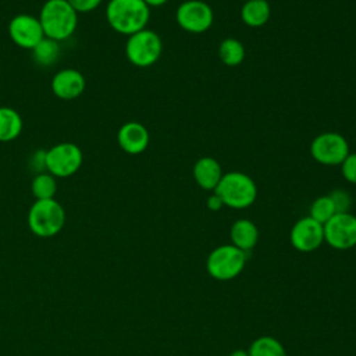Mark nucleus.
<instances>
[{"instance_id":"obj_1","label":"nucleus","mask_w":356,"mask_h":356,"mask_svg":"<svg viewBox=\"0 0 356 356\" xmlns=\"http://www.w3.org/2000/svg\"><path fill=\"white\" fill-rule=\"evenodd\" d=\"M150 7L143 0H110L106 7L108 25L121 35H132L146 28Z\"/></svg>"},{"instance_id":"obj_2","label":"nucleus","mask_w":356,"mask_h":356,"mask_svg":"<svg viewBox=\"0 0 356 356\" xmlns=\"http://www.w3.org/2000/svg\"><path fill=\"white\" fill-rule=\"evenodd\" d=\"M39 22L44 38L61 42L75 32L78 13L67 0H47L40 8Z\"/></svg>"},{"instance_id":"obj_3","label":"nucleus","mask_w":356,"mask_h":356,"mask_svg":"<svg viewBox=\"0 0 356 356\" xmlns=\"http://www.w3.org/2000/svg\"><path fill=\"white\" fill-rule=\"evenodd\" d=\"M213 192L221 197L224 206L231 209H246L256 200L257 186L248 174L229 171L222 174Z\"/></svg>"},{"instance_id":"obj_4","label":"nucleus","mask_w":356,"mask_h":356,"mask_svg":"<svg viewBox=\"0 0 356 356\" xmlns=\"http://www.w3.org/2000/svg\"><path fill=\"white\" fill-rule=\"evenodd\" d=\"M64 222L65 211L56 199L36 200L28 211V227L40 238L54 236L61 231Z\"/></svg>"},{"instance_id":"obj_5","label":"nucleus","mask_w":356,"mask_h":356,"mask_svg":"<svg viewBox=\"0 0 356 356\" xmlns=\"http://www.w3.org/2000/svg\"><path fill=\"white\" fill-rule=\"evenodd\" d=\"M163 51L161 38L152 29H142L128 36L125 56L131 64L146 68L156 64Z\"/></svg>"},{"instance_id":"obj_6","label":"nucleus","mask_w":356,"mask_h":356,"mask_svg":"<svg viewBox=\"0 0 356 356\" xmlns=\"http://www.w3.org/2000/svg\"><path fill=\"white\" fill-rule=\"evenodd\" d=\"M246 254L248 252L234 245H221L209 254L206 261L207 273L218 281L232 280L243 270Z\"/></svg>"},{"instance_id":"obj_7","label":"nucleus","mask_w":356,"mask_h":356,"mask_svg":"<svg viewBox=\"0 0 356 356\" xmlns=\"http://www.w3.org/2000/svg\"><path fill=\"white\" fill-rule=\"evenodd\" d=\"M83 161L82 150L71 142H61L46 150V171L53 177L67 178L78 172Z\"/></svg>"},{"instance_id":"obj_8","label":"nucleus","mask_w":356,"mask_h":356,"mask_svg":"<svg viewBox=\"0 0 356 356\" xmlns=\"http://www.w3.org/2000/svg\"><path fill=\"white\" fill-rule=\"evenodd\" d=\"M350 153L349 143L338 132H323L310 143V154L323 165H339Z\"/></svg>"},{"instance_id":"obj_9","label":"nucleus","mask_w":356,"mask_h":356,"mask_svg":"<svg viewBox=\"0 0 356 356\" xmlns=\"http://www.w3.org/2000/svg\"><path fill=\"white\" fill-rule=\"evenodd\" d=\"M175 19L184 31L189 33H203L213 25L214 14L207 3L202 0H186L178 6Z\"/></svg>"},{"instance_id":"obj_10","label":"nucleus","mask_w":356,"mask_h":356,"mask_svg":"<svg viewBox=\"0 0 356 356\" xmlns=\"http://www.w3.org/2000/svg\"><path fill=\"white\" fill-rule=\"evenodd\" d=\"M324 227V241L334 249L346 250L356 246V216L346 213L334 214Z\"/></svg>"},{"instance_id":"obj_11","label":"nucleus","mask_w":356,"mask_h":356,"mask_svg":"<svg viewBox=\"0 0 356 356\" xmlns=\"http://www.w3.org/2000/svg\"><path fill=\"white\" fill-rule=\"evenodd\" d=\"M8 35L17 46L29 50L44 38L39 18L29 14L15 15L8 24Z\"/></svg>"},{"instance_id":"obj_12","label":"nucleus","mask_w":356,"mask_h":356,"mask_svg":"<svg viewBox=\"0 0 356 356\" xmlns=\"http://www.w3.org/2000/svg\"><path fill=\"white\" fill-rule=\"evenodd\" d=\"M289 241L299 252H313L324 241V227L312 217H303L293 224Z\"/></svg>"},{"instance_id":"obj_13","label":"nucleus","mask_w":356,"mask_h":356,"mask_svg":"<svg viewBox=\"0 0 356 356\" xmlns=\"http://www.w3.org/2000/svg\"><path fill=\"white\" fill-rule=\"evenodd\" d=\"M118 146L128 154L143 153L150 142V135L147 128L136 121L125 122L120 127L117 132Z\"/></svg>"},{"instance_id":"obj_14","label":"nucleus","mask_w":356,"mask_h":356,"mask_svg":"<svg viewBox=\"0 0 356 356\" xmlns=\"http://www.w3.org/2000/svg\"><path fill=\"white\" fill-rule=\"evenodd\" d=\"M85 76L74 68H64L56 72L51 79L53 93L63 100H72L82 95L85 90Z\"/></svg>"},{"instance_id":"obj_15","label":"nucleus","mask_w":356,"mask_h":356,"mask_svg":"<svg viewBox=\"0 0 356 356\" xmlns=\"http://www.w3.org/2000/svg\"><path fill=\"white\" fill-rule=\"evenodd\" d=\"M192 172L196 184L204 191H214L222 177L220 163L210 156L197 159L193 164Z\"/></svg>"},{"instance_id":"obj_16","label":"nucleus","mask_w":356,"mask_h":356,"mask_svg":"<svg viewBox=\"0 0 356 356\" xmlns=\"http://www.w3.org/2000/svg\"><path fill=\"white\" fill-rule=\"evenodd\" d=\"M231 241L232 245L243 252L252 250L259 241V229L256 224L246 218H239L231 225Z\"/></svg>"},{"instance_id":"obj_17","label":"nucleus","mask_w":356,"mask_h":356,"mask_svg":"<svg viewBox=\"0 0 356 356\" xmlns=\"http://www.w3.org/2000/svg\"><path fill=\"white\" fill-rule=\"evenodd\" d=\"M271 17V7L267 0H249L243 1L241 8V18L245 25L259 28L268 22Z\"/></svg>"},{"instance_id":"obj_18","label":"nucleus","mask_w":356,"mask_h":356,"mask_svg":"<svg viewBox=\"0 0 356 356\" xmlns=\"http://www.w3.org/2000/svg\"><path fill=\"white\" fill-rule=\"evenodd\" d=\"M22 131V118L11 107H0V142L14 140Z\"/></svg>"},{"instance_id":"obj_19","label":"nucleus","mask_w":356,"mask_h":356,"mask_svg":"<svg viewBox=\"0 0 356 356\" xmlns=\"http://www.w3.org/2000/svg\"><path fill=\"white\" fill-rule=\"evenodd\" d=\"M218 57L228 67L239 65L245 58V47L235 38H225L218 46Z\"/></svg>"},{"instance_id":"obj_20","label":"nucleus","mask_w":356,"mask_h":356,"mask_svg":"<svg viewBox=\"0 0 356 356\" xmlns=\"http://www.w3.org/2000/svg\"><path fill=\"white\" fill-rule=\"evenodd\" d=\"M60 56V46L58 42L43 38L33 49H32V57L36 64L42 67H50L53 65Z\"/></svg>"},{"instance_id":"obj_21","label":"nucleus","mask_w":356,"mask_h":356,"mask_svg":"<svg viewBox=\"0 0 356 356\" xmlns=\"http://www.w3.org/2000/svg\"><path fill=\"white\" fill-rule=\"evenodd\" d=\"M31 191H32V195L36 197V200L54 199V195L57 192L56 177H53L50 172H46V171L36 174L31 182Z\"/></svg>"},{"instance_id":"obj_22","label":"nucleus","mask_w":356,"mask_h":356,"mask_svg":"<svg viewBox=\"0 0 356 356\" xmlns=\"http://www.w3.org/2000/svg\"><path fill=\"white\" fill-rule=\"evenodd\" d=\"M249 356H286L281 342L273 337H260L254 339L248 350Z\"/></svg>"},{"instance_id":"obj_23","label":"nucleus","mask_w":356,"mask_h":356,"mask_svg":"<svg viewBox=\"0 0 356 356\" xmlns=\"http://www.w3.org/2000/svg\"><path fill=\"white\" fill-rule=\"evenodd\" d=\"M334 214H337L335 211V206L330 197V195H324L317 197L312 206H310V216L313 220L318 221L320 224H325Z\"/></svg>"},{"instance_id":"obj_24","label":"nucleus","mask_w":356,"mask_h":356,"mask_svg":"<svg viewBox=\"0 0 356 356\" xmlns=\"http://www.w3.org/2000/svg\"><path fill=\"white\" fill-rule=\"evenodd\" d=\"M330 197L335 206V211L337 213H346L350 203H352V199L349 196V193L343 189H335L330 193Z\"/></svg>"},{"instance_id":"obj_25","label":"nucleus","mask_w":356,"mask_h":356,"mask_svg":"<svg viewBox=\"0 0 356 356\" xmlns=\"http://www.w3.org/2000/svg\"><path fill=\"white\" fill-rule=\"evenodd\" d=\"M339 165H341L342 177L348 182L356 184V153L350 152Z\"/></svg>"},{"instance_id":"obj_26","label":"nucleus","mask_w":356,"mask_h":356,"mask_svg":"<svg viewBox=\"0 0 356 356\" xmlns=\"http://www.w3.org/2000/svg\"><path fill=\"white\" fill-rule=\"evenodd\" d=\"M29 167L36 172V174H40V172H44L46 171V152L39 149L36 150L31 159H29Z\"/></svg>"},{"instance_id":"obj_27","label":"nucleus","mask_w":356,"mask_h":356,"mask_svg":"<svg viewBox=\"0 0 356 356\" xmlns=\"http://www.w3.org/2000/svg\"><path fill=\"white\" fill-rule=\"evenodd\" d=\"M76 13H89L96 10L102 0H67Z\"/></svg>"},{"instance_id":"obj_28","label":"nucleus","mask_w":356,"mask_h":356,"mask_svg":"<svg viewBox=\"0 0 356 356\" xmlns=\"http://www.w3.org/2000/svg\"><path fill=\"white\" fill-rule=\"evenodd\" d=\"M206 206H207V209H209V210H211V211H217V210H220V209L224 206V203H222L221 197H220L217 193H214V192H213V195H210V196L207 197V200H206Z\"/></svg>"},{"instance_id":"obj_29","label":"nucleus","mask_w":356,"mask_h":356,"mask_svg":"<svg viewBox=\"0 0 356 356\" xmlns=\"http://www.w3.org/2000/svg\"><path fill=\"white\" fill-rule=\"evenodd\" d=\"M143 1L147 7H160V6L165 4L168 0H143Z\"/></svg>"},{"instance_id":"obj_30","label":"nucleus","mask_w":356,"mask_h":356,"mask_svg":"<svg viewBox=\"0 0 356 356\" xmlns=\"http://www.w3.org/2000/svg\"><path fill=\"white\" fill-rule=\"evenodd\" d=\"M229 356H249V353L246 350H242V349H238V350H234Z\"/></svg>"},{"instance_id":"obj_31","label":"nucleus","mask_w":356,"mask_h":356,"mask_svg":"<svg viewBox=\"0 0 356 356\" xmlns=\"http://www.w3.org/2000/svg\"><path fill=\"white\" fill-rule=\"evenodd\" d=\"M243 1H249V0H243Z\"/></svg>"}]
</instances>
